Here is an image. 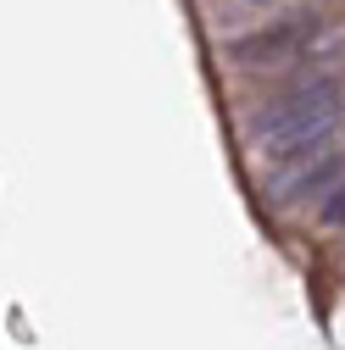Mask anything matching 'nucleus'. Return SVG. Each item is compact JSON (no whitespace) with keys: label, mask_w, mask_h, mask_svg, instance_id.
Here are the masks:
<instances>
[{"label":"nucleus","mask_w":345,"mask_h":350,"mask_svg":"<svg viewBox=\"0 0 345 350\" xmlns=\"http://www.w3.org/2000/svg\"><path fill=\"white\" fill-rule=\"evenodd\" d=\"M340 117H345V78L340 72H307L295 90H284L279 100L256 106L245 117V139L262 156H273V161H290L312 139L334 134Z\"/></svg>","instance_id":"obj_1"},{"label":"nucleus","mask_w":345,"mask_h":350,"mask_svg":"<svg viewBox=\"0 0 345 350\" xmlns=\"http://www.w3.org/2000/svg\"><path fill=\"white\" fill-rule=\"evenodd\" d=\"M329 28L323 12H295V17H279L268 28H256V33H240L229 39V62L240 72H279V67H295V62H307L312 51V39Z\"/></svg>","instance_id":"obj_2"},{"label":"nucleus","mask_w":345,"mask_h":350,"mask_svg":"<svg viewBox=\"0 0 345 350\" xmlns=\"http://www.w3.org/2000/svg\"><path fill=\"white\" fill-rule=\"evenodd\" d=\"M334 178H345V150L334 145V134L312 139L307 150H295V167H284L268 184L273 200H301V195H329Z\"/></svg>","instance_id":"obj_3"},{"label":"nucleus","mask_w":345,"mask_h":350,"mask_svg":"<svg viewBox=\"0 0 345 350\" xmlns=\"http://www.w3.org/2000/svg\"><path fill=\"white\" fill-rule=\"evenodd\" d=\"M323 223L329 228H345V178H334V189L323 195Z\"/></svg>","instance_id":"obj_4"},{"label":"nucleus","mask_w":345,"mask_h":350,"mask_svg":"<svg viewBox=\"0 0 345 350\" xmlns=\"http://www.w3.org/2000/svg\"><path fill=\"white\" fill-rule=\"evenodd\" d=\"M245 6H279V0H245Z\"/></svg>","instance_id":"obj_5"}]
</instances>
